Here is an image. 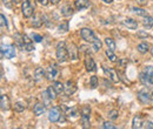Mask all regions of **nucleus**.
<instances>
[{
  "label": "nucleus",
  "mask_w": 153,
  "mask_h": 129,
  "mask_svg": "<svg viewBox=\"0 0 153 129\" xmlns=\"http://www.w3.org/2000/svg\"><path fill=\"white\" fill-rule=\"evenodd\" d=\"M45 108H46V105L42 102H37L36 105H34V107H33V113H34V115L36 116H39V115H41V114H44L45 113Z\"/></svg>",
  "instance_id": "17"
},
{
  "label": "nucleus",
  "mask_w": 153,
  "mask_h": 129,
  "mask_svg": "<svg viewBox=\"0 0 153 129\" xmlns=\"http://www.w3.org/2000/svg\"><path fill=\"white\" fill-rule=\"evenodd\" d=\"M61 116V113H60V108L59 107H52L50 111H48V120L51 122H58L59 119Z\"/></svg>",
  "instance_id": "9"
},
{
  "label": "nucleus",
  "mask_w": 153,
  "mask_h": 129,
  "mask_svg": "<svg viewBox=\"0 0 153 129\" xmlns=\"http://www.w3.org/2000/svg\"><path fill=\"white\" fill-rule=\"evenodd\" d=\"M65 94L66 95H72L76 92V85L73 82V81H67L65 83Z\"/></svg>",
  "instance_id": "14"
},
{
  "label": "nucleus",
  "mask_w": 153,
  "mask_h": 129,
  "mask_svg": "<svg viewBox=\"0 0 153 129\" xmlns=\"http://www.w3.org/2000/svg\"><path fill=\"white\" fill-rule=\"evenodd\" d=\"M131 11L133 13H135L137 15H140V17H146L147 15V12L144 8H140V7H131Z\"/></svg>",
  "instance_id": "25"
},
{
  "label": "nucleus",
  "mask_w": 153,
  "mask_h": 129,
  "mask_svg": "<svg viewBox=\"0 0 153 129\" xmlns=\"http://www.w3.org/2000/svg\"><path fill=\"white\" fill-rule=\"evenodd\" d=\"M16 55V47L13 45H8V46H4L1 45V57H6V59H12Z\"/></svg>",
  "instance_id": "7"
},
{
  "label": "nucleus",
  "mask_w": 153,
  "mask_h": 129,
  "mask_svg": "<svg viewBox=\"0 0 153 129\" xmlns=\"http://www.w3.org/2000/svg\"><path fill=\"white\" fill-rule=\"evenodd\" d=\"M47 93H48V95H50V97H51L52 100H54L58 95V93L56 92V89L53 88V86H48V87H47Z\"/></svg>",
  "instance_id": "29"
},
{
  "label": "nucleus",
  "mask_w": 153,
  "mask_h": 129,
  "mask_svg": "<svg viewBox=\"0 0 153 129\" xmlns=\"http://www.w3.org/2000/svg\"><path fill=\"white\" fill-rule=\"evenodd\" d=\"M144 72L147 74V75H150L151 77H153V67L152 66H147V67H145V68H144Z\"/></svg>",
  "instance_id": "36"
},
{
  "label": "nucleus",
  "mask_w": 153,
  "mask_h": 129,
  "mask_svg": "<svg viewBox=\"0 0 153 129\" xmlns=\"http://www.w3.org/2000/svg\"><path fill=\"white\" fill-rule=\"evenodd\" d=\"M50 1H51L52 4H54V5H56V4H58V2L60 1V0H50Z\"/></svg>",
  "instance_id": "43"
},
{
  "label": "nucleus",
  "mask_w": 153,
  "mask_h": 129,
  "mask_svg": "<svg viewBox=\"0 0 153 129\" xmlns=\"http://www.w3.org/2000/svg\"><path fill=\"white\" fill-rule=\"evenodd\" d=\"M67 51H68V57L71 60H78L79 59V49H78V47L74 43L68 45Z\"/></svg>",
  "instance_id": "12"
},
{
  "label": "nucleus",
  "mask_w": 153,
  "mask_h": 129,
  "mask_svg": "<svg viewBox=\"0 0 153 129\" xmlns=\"http://www.w3.org/2000/svg\"><path fill=\"white\" fill-rule=\"evenodd\" d=\"M143 24H144V26H145L146 28H151V27L153 26V18L152 17H150V15L144 17V21H143Z\"/></svg>",
  "instance_id": "26"
},
{
  "label": "nucleus",
  "mask_w": 153,
  "mask_h": 129,
  "mask_svg": "<svg viewBox=\"0 0 153 129\" xmlns=\"http://www.w3.org/2000/svg\"><path fill=\"white\" fill-rule=\"evenodd\" d=\"M150 52H151V54H152V56H153V46L151 47V49H150Z\"/></svg>",
  "instance_id": "47"
},
{
  "label": "nucleus",
  "mask_w": 153,
  "mask_h": 129,
  "mask_svg": "<svg viewBox=\"0 0 153 129\" xmlns=\"http://www.w3.org/2000/svg\"><path fill=\"white\" fill-rule=\"evenodd\" d=\"M90 117H91V108L88 106H84L81 108V115H80V120L84 128L90 127Z\"/></svg>",
  "instance_id": "3"
},
{
  "label": "nucleus",
  "mask_w": 153,
  "mask_h": 129,
  "mask_svg": "<svg viewBox=\"0 0 153 129\" xmlns=\"http://www.w3.org/2000/svg\"><path fill=\"white\" fill-rule=\"evenodd\" d=\"M52 86H53V88L56 89V92L58 94H61V93L65 91V85H62L61 82H59V81H54L53 83H52Z\"/></svg>",
  "instance_id": "23"
},
{
  "label": "nucleus",
  "mask_w": 153,
  "mask_h": 129,
  "mask_svg": "<svg viewBox=\"0 0 153 129\" xmlns=\"http://www.w3.org/2000/svg\"><path fill=\"white\" fill-rule=\"evenodd\" d=\"M123 25H124L125 27L130 28V29H137V27H138V22L132 18L125 19V20L123 21Z\"/></svg>",
  "instance_id": "18"
},
{
  "label": "nucleus",
  "mask_w": 153,
  "mask_h": 129,
  "mask_svg": "<svg viewBox=\"0 0 153 129\" xmlns=\"http://www.w3.org/2000/svg\"><path fill=\"white\" fill-rule=\"evenodd\" d=\"M102 128H105V129H115L117 127H115L113 123H111V122H104Z\"/></svg>",
  "instance_id": "37"
},
{
  "label": "nucleus",
  "mask_w": 153,
  "mask_h": 129,
  "mask_svg": "<svg viewBox=\"0 0 153 129\" xmlns=\"http://www.w3.org/2000/svg\"><path fill=\"white\" fill-rule=\"evenodd\" d=\"M0 106H1V111H8L11 108V101H10V97L5 94L1 95L0 97Z\"/></svg>",
  "instance_id": "13"
},
{
  "label": "nucleus",
  "mask_w": 153,
  "mask_h": 129,
  "mask_svg": "<svg viewBox=\"0 0 153 129\" xmlns=\"http://www.w3.org/2000/svg\"><path fill=\"white\" fill-rule=\"evenodd\" d=\"M106 55H107V57L110 59V61H112V62H115V61L118 60L117 56H115V54L113 53V51H111L110 48L106 49Z\"/></svg>",
  "instance_id": "31"
},
{
  "label": "nucleus",
  "mask_w": 153,
  "mask_h": 129,
  "mask_svg": "<svg viewBox=\"0 0 153 129\" xmlns=\"http://www.w3.org/2000/svg\"><path fill=\"white\" fill-rule=\"evenodd\" d=\"M44 76H46V72H45L42 68L39 67V68H37V69L34 71V80H36V82L41 81Z\"/></svg>",
  "instance_id": "21"
},
{
  "label": "nucleus",
  "mask_w": 153,
  "mask_h": 129,
  "mask_svg": "<svg viewBox=\"0 0 153 129\" xmlns=\"http://www.w3.org/2000/svg\"><path fill=\"white\" fill-rule=\"evenodd\" d=\"M13 1H14L13 4H16V5H18V4L20 2V0H13Z\"/></svg>",
  "instance_id": "46"
},
{
  "label": "nucleus",
  "mask_w": 153,
  "mask_h": 129,
  "mask_svg": "<svg viewBox=\"0 0 153 129\" xmlns=\"http://www.w3.org/2000/svg\"><path fill=\"white\" fill-rule=\"evenodd\" d=\"M60 13H61L64 17H70V15H72V14H73V8L71 7V5L66 4V5H64V6L61 7Z\"/></svg>",
  "instance_id": "19"
},
{
  "label": "nucleus",
  "mask_w": 153,
  "mask_h": 129,
  "mask_svg": "<svg viewBox=\"0 0 153 129\" xmlns=\"http://www.w3.org/2000/svg\"><path fill=\"white\" fill-rule=\"evenodd\" d=\"M37 2H39L40 5H42V6H47L48 5V0H36Z\"/></svg>",
  "instance_id": "41"
},
{
  "label": "nucleus",
  "mask_w": 153,
  "mask_h": 129,
  "mask_svg": "<svg viewBox=\"0 0 153 129\" xmlns=\"http://www.w3.org/2000/svg\"><path fill=\"white\" fill-rule=\"evenodd\" d=\"M85 68H86L87 72H96L97 71L96 62L88 54L85 55Z\"/></svg>",
  "instance_id": "10"
},
{
  "label": "nucleus",
  "mask_w": 153,
  "mask_h": 129,
  "mask_svg": "<svg viewBox=\"0 0 153 129\" xmlns=\"http://www.w3.org/2000/svg\"><path fill=\"white\" fill-rule=\"evenodd\" d=\"M137 96H138V100L140 101V103H143V105L149 106V105H151V103H152L151 94L149 93L147 89H141V91H139L138 94H137Z\"/></svg>",
  "instance_id": "5"
},
{
  "label": "nucleus",
  "mask_w": 153,
  "mask_h": 129,
  "mask_svg": "<svg viewBox=\"0 0 153 129\" xmlns=\"http://www.w3.org/2000/svg\"><path fill=\"white\" fill-rule=\"evenodd\" d=\"M137 35H138L139 38H147V37H149V33L143 32V31H139V32L137 33Z\"/></svg>",
  "instance_id": "40"
},
{
  "label": "nucleus",
  "mask_w": 153,
  "mask_h": 129,
  "mask_svg": "<svg viewBox=\"0 0 153 129\" xmlns=\"http://www.w3.org/2000/svg\"><path fill=\"white\" fill-rule=\"evenodd\" d=\"M42 25V18L38 15V17H36V18L33 19V22H32V26L33 27H40Z\"/></svg>",
  "instance_id": "32"
},
{
  "label": "nucleus",
  "mask_w": 153,
  "mask_h": 129,
  "mask_svg": "<svg viewBox=\"0 0 153 129\" xmlns=\"http://www.w3.org/2000/svg\"><path fill=\"white\" fill-rule=\"evenodd\" d=\"M118 111H115V109H112V111L108 113V117L111 119V120H117L118 119Z\"/></svg>",
  "instance_id": "34"
},
{
  "label": "nucleus",
  "mask_w": 153,
  "mask_h": 129,
  "mask_svg": "<svg viewBox=\"0 0 153 129\" xmlns=\"http://www.w3.org/2000/svg\"><path fill=\"white\" fill-rule=\"evenodd\" d=\"M105 43H106L107 48H110L111 51H113V52H114L115 48H117V45H115L114 40H113L112 38H106V39H105Z\"/></svg>",
  "instance_id": "24"
},
{
  "label": "nucleus",
  "mask_w": 153,
  "mask_h": 129,
  "mask_svg": "<svg viewBox=\"0 0 153 129\" xmlns=\"http://www.w3.org/2000/svg\"><path fill=\"white\" fill-rule=\"evenodd\" d=\"M58 75H59V68H58V66L56 63H51L48 66L47 71H46V77H47V80L54 81L58 77Z\"/></svg>",
  "instance_id": "6"
},
{
  "label": "nucleus",
  "mask_w": 153,
  "mask_h": 129,
  "mask_svg": "<svg viewBox=\"0 0 153 129\" xmlns=\"http://www.w3.org/2000/svg\"><path fill=\"white\" fill-rule=\"evenodd\" d=\"M90 83H91V88H97L98 87V77H97L96 75H93V76H91V80H90Z\"/></svg>",
  "instance_id": "33"
},
{
  "label": "nucleus",
  "mask_w": 153,
  "mask_h": 129,
  "mask_svg": "<svg viewBox=\"0 0 153 129\" xmlns=\"http://www.w3.org/2000/svg\"><path fill=\"white\" fill-rule=\"evenodd\" d=\"M101 46H102V43H101V41H100L98 38L96 39V41H94V42H92V48H93V51H94V52L100 51Z\"/></svg>",
  "instance_id": "30"
},
{
  "label": "nucleus",
  "mask_w": 153,
  "mask_h": 129,
  "mask_svg": "<svg viewBox=\"0 0 153 129\" xmlns=\"http://www.w3.org/2000/svg\"><path fill=\"white\" fill-rule=\"evenodd\" d=\"M0 19H1V27H7V21H6V18L4 17V14H0Z\"/></svg>",
  "instance_id": "39"
},
{
  "label": "nucleus",
  "mask_w": 153,
  "mask_h": 129,
  "mask_svg": "<svg viewBox=\"0 0 153 129\" xmlns=\"http://www.w3.org/2000/svg\"><path fill=\"white\" fill-rule=\"evenodd\" d=\"M30 37H31V39H32L33 41H36V42H40V41L42 40V37L39 35V34H37V33H32Z\"/></svg>",
  "instance_id": "35"
},
{
  "label": "nucleus",
  "mask_w": 153,
  "mask_h": 129,
  "mask_svg": "<svg viewBox=\"0 0 153 129\" xmlns=\"http://www.w3.org/2000/svg\"><path fill=\"white\" fill-rule=\"evenodd\" d=\"M102 69H104V73L108 76V79H110L111 81H113L115 83L120 81L119 74L115 72V69H113V68H107V67H105V66H102Z\"/></svg>",
  "instance_id": "8"
},
{
  "label": "nucleus",
  "mask_w": 153,
  "mask_h": 129,
  "mask_svg": "<svg viewBox=\"0 0 153 129\" xmlns=\"http://www.w3.org/2000/svg\"><path fill=\"white\" fill-rule=\"evenodd\" d=\"M137 49H138V52H139L140 54H146L147 52H150L151 48H150V45H149L147 42H141V43L138 45Z\"/></svg>",
  "instance_id": "20"
},
{
  "label": "nucleus",
  "mask_w": 153,
  "mask_h": 129,
  "mask_svg": "<svg viewBox=\"0 0 153 129\" xmlns=\"http://www.w3.org/2000/svg\"><path fill=\"white\" fill-rule=\"evenodd\" d=\"M14 40H16V43L19 46L20 48L24 47V39H22V35H21V34L16 33V34H14Z\"/></svg>",
  "instance_id": "27"
},
{
  "label": "nucleus",
  "mask_w": 153,
  "mask_h": 129,
  "mask_svg": "<svg viewBox=\"0 0 153 129\" xmlns=\"http://www.w3.org/2000/svg\"><path fill=\"white\" fill-rule=\"evenodd\" d=\"M102 1H104V2H106V4H111L113 0H102Z\"/></svg>",
  "instance_id": "44"
},
{
  "label": "nucleus",
  "mask_w": 153,
  "mask_h": 129,
  "mask_svg": "<svg viewBox=\"0 0 153 129\" xmlns=\"http://www.w3.org/2000/svg\"><path fill=\"white\" fill-rule=\"evenodd\" d=\"M21 12L25 18H31L34 13V4L33 0H24L21 5Z\"/></svg>",
  "instance_id": "2"
},
{
  "label": "nucleus",
  "mask_w": 153,
  "mask_h": 129,
  "mask_svg": "<svg viewBox=\"0 0 153 129\" xmlns=\"http://www.w3.org/2000/svg\"><path fill=\"white\" fill-rule=\"evenodd\" d=\"M143 128L145 129H153V123L151 121H145L143 125Z\"/></svg>",
  "instance_id": "38"
},
{
  "label": "nucleus",
  "mask_w": 153,
  "mask_h": 129,
  "mask_svg": "<svg viewBox=\"0 0 153 129\" xmlns=\"http://www.w3.org/2000/svg\"><path fill=\"white\" fill-rule=\"evenodd\" d=\"M139 4H145V0H137Z\"/></svg>",
  "instance_id": "45"
},
{
  "label": "nucleus",
  "mask_w": 153,
  "mask_h": 129,
  "mask_svg": "<svg viewBox=\"0 0 153 129\" xmlns=\"http://www.w3.org/2000/svg\"><path fill=\"white\" fill-rule=\"evenodd\" d=\"M13 108H14V111H16L21 113V111H24L25 109H26V103H25L24 101H18V102H16V103H14Z\"/></svg>",
  "instance_id": "22"
},
{
  "label": "nucleus",
  "mask_w": 153,
  "mask_h": 129,
  "mask_svg": "<svg viewBox=\"0 0 153 129\" xmlns=\"http://www.w3.org/2000/svg\"><path fill=\"white\" fill-rule=\"evenodd\" d=\"M56 55H57L58 61L60 63L65 62L67 59H68V51H67V47L65 45L64 41L59 42L57 45V51H56Z\"/></svg>",
  "instance_id": "1"
},
{
  "label": "nucleus",
  "mask_w": 153,
  "mask_h": 129,
  "mask_svg": "<svg viewBox=\"0 0 153 129\" xmlns=\"http://www.w3.org/2000/svg\"><path fill=\"white\" fill-rule=\"evenodd\" d=\"M139 80H140V82L144 86H146V87H153V77H151L150 75H147L145 72H141V73L139 74Z\"/></svg>",
  "instance_id": "11"
},
{
  "label": "nucleus",
  "mask_w": 153,
  "mask_h": 129,
  "mask_svg": "<svg viewBox=\"0 0 153 129\" xmlns=\"http://www.w3.org/2000/svg\"><path fill=\"white\" fill-rule=\"evenodd\" d=\"M90 6V0H74V7L78 11L85 10Z\"/></svg>",
  "instance_id": "16"
},
{
  "label": "nucleus",
  "mask_w": 153,
  "mask_h": 129,
  "mask_svg": "<svg viewBox=\"0 0 153 129\" xmlns=\"http://www.w3.org/2000/svg\"><path fill=\"white\" fill-rule=\"evenodd\" d=\"M80 35L82 38V40H85L86 42H91V43L94 42L97 39L94 32H93L91 28H87V27L80 29Z\"/></svg>",
  "instance_id": "4"
},
{
  "label": "nucleus",
  "mask_w": 153,
  "mask_h": 129,
  "mask_svg": "<svg viewBox=\"0 0 153 129\" xmlns=\"http://www.w3.org/2000/svg\"><path fill=\"white\" fill-rule=\"evenodd\" d=\"M143 125H144V121H143L141 115L140 114H137L133 117V121H132V128L133 129L143 128Z\"/></svg>",
  "instance_id": "15"
},
{
  "label": "nucleus",
  "mask_w": 153,
  "mask_h": 129,
  "mask_svg": "<svg viewBox=\"0 0 153 129\" xmlns=\"http://www.w3.org/2000/svg\"><path fill=\"white\" fill-rule=\"evenodd\" d=\"M10 2H11V0H2V4H4V5H6L7 7H11Z\"/></svg>",
  "instance_id": "42"
},
{
  "label": "nucleus",
  "mask_w": 153,
  "mask_h": 129,
  "mask_svg": "<svg viewBox=\"0 0 153 129\" xmlns=\"http://www.w3.org/2000/svg\"><path fill=\"white\" fill-rule=\"evenodd\" d=\"M68 31V21H62L59 25V32L60 33H66Z\"/></svg>",
  "instance_id": "28"
}]
</instances>
